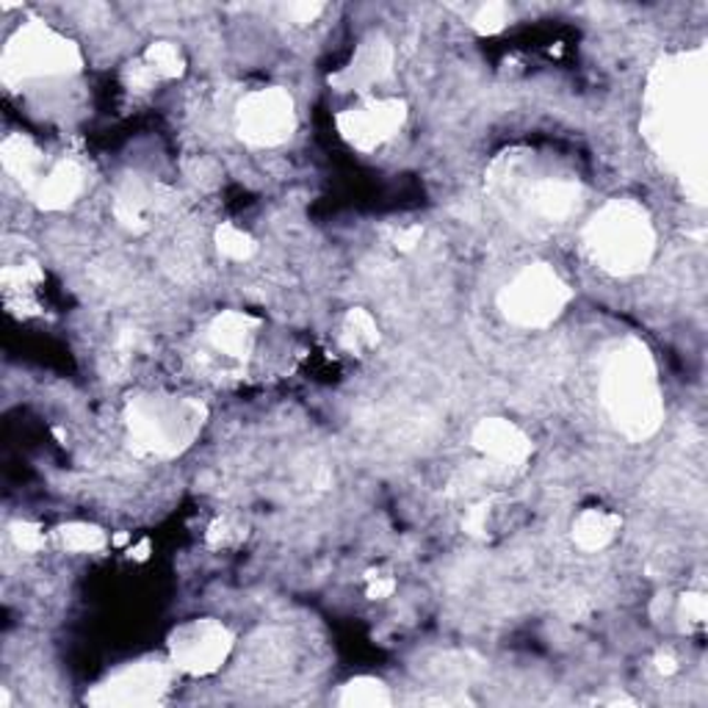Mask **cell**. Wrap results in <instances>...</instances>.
Here are the masks:
<instances>
[{"mask_svg": "<svg viewBox=\"0 0 708 708\" xmlns=\"http://www.w3.org/2000/svg\"><path fill=\"white\" fill-rule=\"evenodd\" d=\"M141 58L150 64L152 73L161 81H174L186 73V56H183L181 47L172 45V42H152Z\"/></svg>", "mask_w": 708, "mask_h": 708, "instance_id": "603a6c76", "label": "cell"}, {"mask_svg": "<svg viewBox=\"0 0 708 708\" xmlns=\"http://www.w3.org/2000/svg\"><path fill=\"white\" fill-rule=\"evenodd\" d=\"M590 258L612 277H634L651 266L656 227L636 200H609L584 227Z\"/></svg>", "mask_w": 708, "mask_h": 708, "instance_id": "277c9868", "label": "cell"}, {"mask_svg": "<svg viewBox=\"0 0 708 708\" xmlns=\"http://www.w3.org/2000/svg\"><path fill=\"white\" fill-rule=\"evenodd\" d=\"M321 12H324V3H315V0H304V3H293L291 9H288V14H291V20L297 25H310L315 23V20L321 18Z\"/></svg>", "mask_w": 708, "mask_h": 708, "instance_id": "1f68e13d", "label": "cell"}, {"mask_svg": "<svg viewBox=\"0 0 708 708\" xmlns=\"http://www.w3.org/2000/svg\"><path fill=\"white\" fill-rule=\"evenodd\" d=\"M53 540H56L58 548L69 554H97L108 546V535L95 523L73 521L62 523V526L53 532Z\"/></svg>", "mask_w": 708, "mask_h": 708, "instance_id": "44dd1931", "label": "cell"}, {"mask_svg": "<svg viewBox=\"0 0 708 708\" xmlns=\"http://www.w3.org/2000/svg\"><path fill=\"white\" fill-rule=\"evenodd\" d=\"M128 557L136 559V562H144V559L150 557V540L144 537V540H139L136 546H130L128 548Z\"/></svg>", "mask_w": 708, "mask_h": 708, "instance_id": "e575fe53", "label": "cell"}, {"mask_svg": "<svg viewBox=\"0 0 708 708\" xmlns=\"http://www.w3.org/2000/svg\"><path fill=\"white\" fill-rule=\"evenodd\" d=\"M208 407L189 396L139 394L125 405L128 446L141 460H172L203 432Z\"/></svg>", "mask_w": 708, "mask_h": 708, "instance_id": "3957f363", "label": "cell"}, {"mask_svg": "<svg viewBox=\"0 0 708 708\" xmlns=\"http://www.w3.org/2000/svg\"><path fill=\"white\" fill-rule=\"evenodd\" d=\"M172 662L141 658V662L125 664L122 669H117L106 680L92 686L84 700L95 708L161 706L169 691H172Z\"/></svg>", "mask_w": 708, "mask_h": 708, "instance_id": "52a82bcc", "label": "cell"}, {"mask_svg": "<svg viewBox=\"0 0 708 708\" xmlns=\"http://www.w3.org/2000/svg\"><path fill=\"white\" fill-rule=\"evenodd\" d=\"M471 443L482 460L493 462V465L504 468V471L523 468L528 457H532V451H535L532 438L515 421H509V418H482L473 427Z\"/></svg>", "mask_w": 708, "mask_h": 708, "instance_id": "4fadbf2b", "label": "cell"}, {"mask_svg": "<svg viewBox=\"0 0 708 708\" xmlns=\"http://www.w3.org/2000/svg\"><path fill=\"white\" fill-rule=\"evenodd\" d=\"M337 337H341V346L346 348L348 354L363 357V354H368L379 343L377 319H374L366 308L346 310V315H343L341 321V335Z\"/></svg>", "mask_w": 708, "mask_h": 708, "instance_id": "d6986e66", "label": "cell"}, {"mask_svg": "<svg viewBox=\"0 0 708 708\" xmlns=\"http://www.w3.org/2000/svg\"><path fill=\"white\" fill-rule=\"evenodd\" d=\"M506 23H509V9L504 3H484V7L476 9V14L471 20L473 31L482 36L501 34L506 29Z\"/></svg>", "mask_w": 708, "mask_h": 708, "instance_id": "484cf974", "label": "cell"}, {"mask_svg": "<svg viewBox=\"0 0 708 708\" xmlns=\"http://www.w3.org/2000/svg\"><path fill=\"white\" fill-rule=\"evenodd\" d=\"M620 526H623L620 515H614V512L609 509H601V506H590V509H584L573 521V532H570V537H573L576 548H581L584 554H598L603 551V548L612 546Z\"/></svg>", "mask_w": 708, "mask_h": 708, "instance_id": "e0dca14e", "label": "cell"}, {"mask_svg": "<svg viewBox=\"0 0 708 708\" xmlns=\"http://www.w3.org/2000/svg\"><path fill=\"white\" fill-rule=\"evenodd\" d=\"M678 612L686 623L702 625L708 620V598L702 592H686L678 601Z\"/></svg>", "mask_w": 708, "mask_h": 708, "instance_id": "f546056e", "label": "cell"}, {"mask_svg": "<svg viewBox=\"0 0 708 708\" xmlns=\"http://www.w3.org/2000/svg\"><path fill=\"white\" fill-rule=\"evenodd\" d=\"M169 662L178 673L208 678L219 673L236 647V634L216 618L186 620L169 634Z\"/></svg>", "mask_w": 708, "mask_h": 708, "instance_id": "ba28073f", "label": "cell"}, {"mask_svg": "<svg viewBox=\"0 0 708 708\" xmlns=\"http://www.w3.org/2000/svg\"><path fill=\"white\" fill-rule=\"evenodd\" d=\"M84 69V53L64 34L53 31L42 20H29L12 34L0 56V78L9 89L25 81L64 78Z\"/></svg>", "mask_w": 708, "mask_h": 708, "instance_id": "5b68a950", "label": "cell"}, {"mask_svg": "<svg viewBox=\"0 0 708 708\" xmlns=\"http://www.w3.org/2000/svg\"><path fill=\"white\" fill-rule=\"evenodd\" d=\"M9 535H12L14 548H20L23 554H36L47 546L45 528L31 521H14L12 526H9Z\"/></svg>", "mask_w": 708, "mask_h": 708, "instance_id": "4316f807", "label": "cell"}, {"mask_svg": "<svg viewBox=\"0 0 708 708\" xmlns=\"http://www.w3.org/2000/svg\"><path fill=\"white\" fill-rule=\"evenodd\" d=\"M573 299V288L551 264H528L498 291V310L521 330H546Z\"/></svg>", "mask_w": 708, "mask_h": 708, "instance_id": "8992f818", "label": "cell"}, {"mask_svg": "<svg viewBox=\"0 0 708 708\" xmlns=\"http://www.w3.org/2000/svg\"><path fill=\"white\" fill-rule=\"evenodd\" d=\"M214 244L222 258L236 260V264H247V260H253L255 253H258V242H255L247 230L233 225V222H222V225L216 227Z\"/></svg>", "mask_w": 708, "mask_h": 708, "instance_id": "7402d4cb", "label": "cell"}, {"mask_svg": "<svg viewBox=\"0 0 708 708\" xmlns=\"http://www.w3.org/2000/svg\"><path fill=\"white\" fill-rule=\"evenodd\" d=\"M557 612L562 614L568 623H581V620L590 618L592 603L584 592L568 590V592H562V596H557Z\"/></svg>", "mask_w": 708, "mask_h": 708, "instance_id": "83f0119b", "label": "cell"}, {"mask_svg": "<svg viewBox=\"0 0 708 708\" xmlns=\"http://www.w3.org/2000/svg\"><path fill=\"white\" fill-rule=\"evenodd\" d=\"M122 81L130 92H150V89H155V84L161 78L152 73V67L144 62V58H136V62H130L128 67H125Z\"/></svg>", "mask_w": 708, "mask_h": 708, "instance_id": "f1b7e54d", "label": "cell"}, {"mask_svg": "<svg viewBox=\"0 0 708 708\" xmlns=\"http://www.w3.org/2000/svg\"><path fill=\"white\" fill-rule=\"evenodd\" d=\"M114 216L130 233H144L150 227V192L139 181L119 186L114 197Z\"/></svg>", "mask_w": 708, "mask_h": 708, "instance_id": "ac0fdd59", "label": "cell"}, {"mask_svg": "<svg viewBox=\"0 0 708 708\" xmlns=\"http://www.w3.org/2000/svg\"><path fill=\"white\" fill-rule=\"evenodd\" d=\"M396 592V579L388 570H368L366 573V598L368 601H385Z\"/></svg>", "mask_w": 708, "mask_h": 708, "instance_id": "4dcf8cb0", "label": "cell"}, {"mask_svg": "<svg viewBox=\"0 0 708 708\" xmlns=\"http://www.w3.org/2000/svg\"><path fill=\"white\" fill-rule=\"evenodd\" d=\"M260 319L244 310H225L208 324V341L219 354L230 361H247L258 341Z\"/></svg>", "mask_w": 708, "mask_h": 708, "instance_id": "5bb4252c", "label": "cell"}, {"mask_svg": "<svg viewBox=\"0 0 708 708\" xmlns=\"http://www.w3.org/2000/svg\"><path fill=\"white\" fill-rule=\"evenodd\" d=\"M130 540V537L128 535H117V537H111V543H114V546H125V543H128Z\"/></svg>", "mask_w": 708, "mask_h": 708, "instance_id": "d590c367", "label": "cell"}, {"mask_svg": "<svg viewBox=\"0 0 708 708\" xmlns=\"http://www.w3.org/2000/svg\"><path fill=\"white\" fill-rule=\"evenodd\" d=\"M0 163L7 169V174H12L14 181L25 189V192H34L40 186V181L45 178V155H42L40 147L23 133H12L3 139L0 144Z\"/></svg>", "mask_w": 708, "mask_h": 708, "instance_id": "2e32d148", "label": "cell"}, {"mask_svg": "<svg viewBox=\"0 0 708 708\" xmlns=\"http://www.w3.org/2000/svg\"><path fill=\"white\" fill-rule=\"evenodd\" d=\"M598 390L603 410L623 438L642 443L662 429L664 394L658 368L640 337H625L607 354Z\"/></svg>", "mask_w": 708, "mask_h": 708, "instance_id": "7a4b0ae2", "label": "cell"}, {"mask_svg": "<svg viewBox=\"0 0 708 708\" xmlns=\"http://www.w3.org/2000/svg\"><path fill=\"white\" fill-rule=\"evenodd\" d=\"M407 114H410V106L401 97H379V100L343 108L335 117V128L348 147L374 152L405 128Z\"/></svg>", "mask_w": 708, "mask_h": 708, "instance_id": "30bf717a", "label": "cell"}, {"mask_svg": "<svg viewBox=\"0 0 708 708\" xmlns=\"http://www.w3.org/2000/svg\"><path fill=\"white\" fill-rule=\"evenodd\" d=\"M297 130V103L282 86L255 89L238 103L236 133L244 144L271 150L286 144Z\"/></svg>", "mask_w": 708, "mask_h": 708, "instance_id": "9c48e42d", "label": "cell"}, {"mask_svg": "<svg viewBox=\"0 0 708 708\" xmlns=\"http://www.w3.org/2000/svg\"><path fill=\"white\" fill-rule=\"evenodd\" d=\"M656 669L662 675H675V673H678V662H675L673 656H667V653H658V656H656Z\"/></svg>", "mask_w": 708, "mask_h": 708, "instance_id": "836d02e7", "label": "cell"}, {"mask_svg": "<svg viewBox=\"0 0 708 708\" xmlns=\"http://www.w3.org/2000/svg\"><path fill=\"white\" fill-rule=\"evenodd\" d=\"M84 169H81V163L67 158V161H58L56 167L47 169L40 186L31 192V200H34L36 208L42 211H67L69 205L78 203V197L84 194Z\"/></svg>", "mask_w": 708, "mask_h": 708, "instance_id": "9a60e30c", "label": "cell"}, {"mask_svg": "<svg viewBox=\"0 0 708 708\" xmlns=\"http://www.w3.org/2000/svg\"><path fill=\"white\" fill-rule=\"evenodd\" d=\"M247 540V526L238 523L236 517H216L214 523L205 532V543L216 551H230V548H238Z\"/></svg>", "mask_w": 708, "mask_h": 708, "instance_id": "cb8c5ba5", "label": "cell"}, {"mask_svg": "<svg viewBox=\"0 0 708 708\" xmlns=\"http://www.w3.org/2000/svg\"><path fill=\"white\" fill-rule=\"evenodd\" d=\"M396 51L388 36L372 34L361 42L346 67L330 75V86L341 95H366L394 75Z\"/></svg>", "mask_w": 708, "mask_h": 708, "instance_id": "8fae6325", "label": "cell"}, {"mask_svg": "<svg viewBox=\"0 0 708 708\" xmlns=\"http://www.w3.org/2000/svg\"><path fill=\"white\" fill-rule=\"evenodd\" d=\"M335 702L343 708H388L394 702V695L385 686V680L372 678V675H357L341 686Z\"/></svg>", "mask_w": 708, "mask_h": 708, "instance_id": "ffe728a7", "label": "cell"}, {"mask_svg": "<svg viewBox=\"0 0 708 708\" xmlns=\"http://www.w3.org/2000/svg\"><path fill=\"white\" fill-rule=\"evenodd\" d=\"M642 139L686 197L706 205L708 174V51L664 56L647 75L642 97Z\"/></svg>", "mask_w": 708, "mask_h": 708, "instance_id": "6da1fadb", "label": "cell"}, {"mask_svg": "<svg viewBox=\"0 0 708 708\" xmlns=\"http://www.w3.org/2000/svg\"><path fill=\"white\" fill-rule=\"evenodd\" d=\"M421 238H423V227L421 225H405V227H399V230H396L394 247L399 249V253H412V249H416L418 244H421Z\"/></svg>", "mask_w": 708, "mask_h": 708, "instance_id": "d6a6232c", "label": "cell"}, {"mask_svg": "<svg viewBox=\"0 0 708 708\" xmlns=\"http://www.w3.org/2000/svg\"><path fill=\"white\" fill-rule=\"evenodd\" d=\"M581 200H584L581 183L570 174H540L537 181L523 183L521 189L523 208L548 225H559L579 214Z\"/></svg>", "mask_w": 708, "mask_h": 708, "instance_id": "7c38bea8", "label": "cell"}, {"mask_svg": "<svg viewBox=\"0 0 708 708\" xmlns=\"http://www.w3.org/2000/svg\"><path fill=\"white\" fill-rule=\"evenodd\" d=\"M0 280H3L7 291L25 293L45 280V271H42L40 264H34V260H25V264L7 266V269H3V275H0Z\"/></svg>", "mask_w": 708, "mask_h": 708, "instance_id": "d4e9b609", "label": "cell"}]
</instances>
